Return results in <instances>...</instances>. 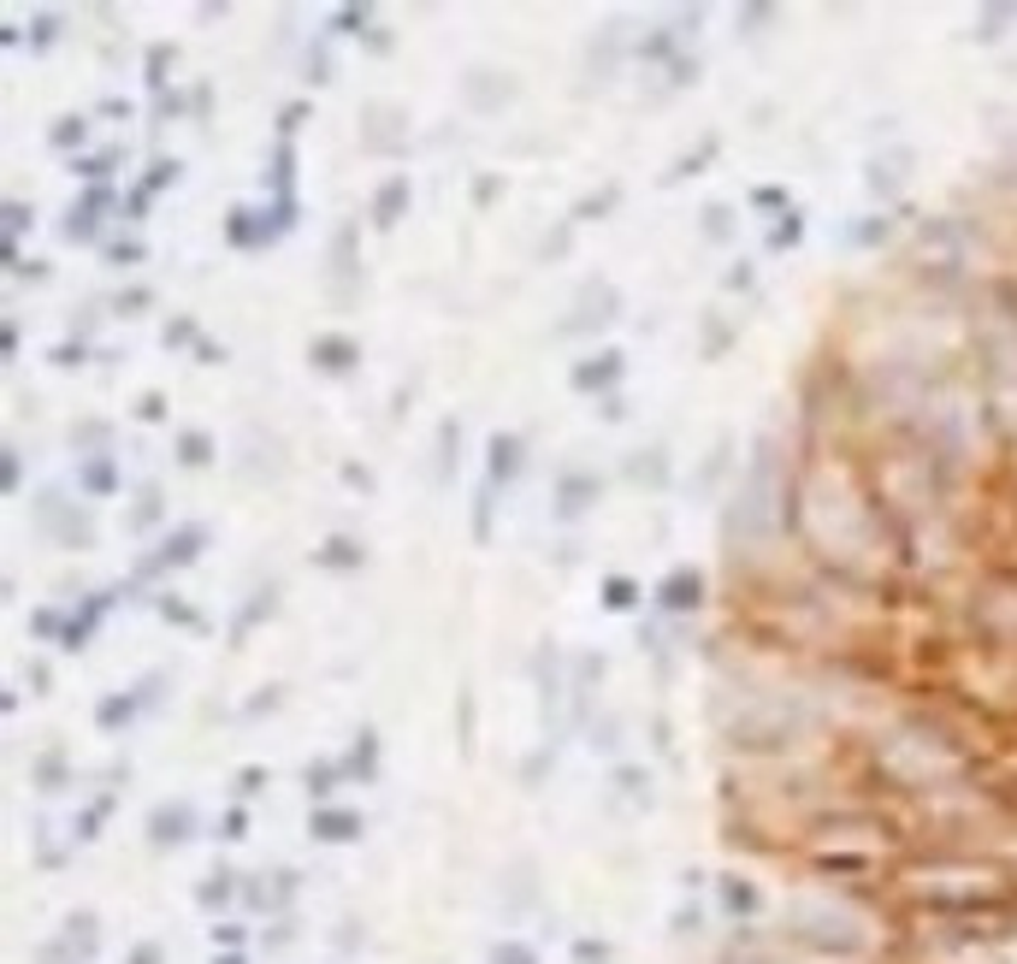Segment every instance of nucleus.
<instances>
[{
	"label": "nucleus",
	"instance_id": "1",
	"mask_svg": "<svg viewBox=\"0 0 1017 964\" xmlns=\"http://www.w3.org/2000/svg\"><path fill=\"white\" fill-rule=\"evenodd\" d=\"M95 953H101V918H95V911H72V918L48 935L37 964H90Z\"/></svg>",
	"mask_w": 1017,
	"mask_h": 964
},
{
	"label": "nucleus",
	"instance_id": "2",
	"mask_svg": "<svg viewBox=\"0 0 1017 964\" xmlns=\"http://www.w3.org/2000/svg\"><path fill=\"white\" fill-rule=\"evenodd\" d=\"M196 829H201L196 805H189V799H172V805H160V811L148 817V847H154V852H172V847H184V840H196Z\"/></svg>",
	"mask_w": 1017,
	"mask_h": 964
},
{
	"label": "nucleus",
	"instance_id": "3",
	"mask_svg": "<svg viewBox=\"0 0 1017 964\" xmlns=\"http://www.w3.org/2000/svg\"><path fill=\"white\" fill-rule=\"evenodd\" d=\"M314 840L320 847H350V840H361V829H367V817L355 811V805H314Z\"/></svg>",
	"mask_w": 1017,
	"mask_h": 964
},
{
	"label": "nucleus",
	"instance_id": "4",
	"mask_svg": "<svg viewBox=\"0 0 1017 964\" xmlns=\"http://www.w3.org/2000/svg\"><path fill=\"white\" fill-rule=\"evenodd\" d=\"M201 545H208V532L201 527H184V532H172V539L160 545V557H148L136 574H166V568H184V562H196L201 557Z\"/></svg>",
	"mask_w": 1017,
	"mask_h": 964
},
{
	"label": "nucleus",
	"instance_id": "5",
	"mask_svg": "<svg viewBox=\"0 0 1017 964\" xmlns=\"http://www.w3.org/2000/svg\"><path fill=\"white\" fill-rule=\"evenodd\" d=\"M716 900H722V918H728L734 929H746V923L757 918V911H764V900H757V888L746 882V875H722Z\"/></svg>",
	"mask_w": 1017,
	"mask_h": 964
},
{
	"label": "nucleus",
	"instance_id": "6",
	"mask_svg": "<svg viewBox=\"0 0 1017 964\" xmlns=\"http://www.w3.org/2000/svg\"><path fill=\"white\" fill-rule=\"evenodd\" d=\"M657 604H663L668 615L698 610V604H704V574H698V568H681V574H668L663 587H657Z\"/></svg>",
	"mask_w": 1017,
	"mask_h": 964
},
{
	"label": "nucleus",
	"instance_id": "7",
	"mask_svg": "<svg viewBox=\"0 0 1017 964\" xmlns=\"http://www.w3.org/2000/svg\"><path fill=\"white\" fill-rule=\"evenodd\" d=\"M196 905H201V911H214V918H226V911H237V905H243V875L214 870L208 882L196 888Z\"/></svg>",
	"mask_w": 1017,
	"mask_h": 964
},
{
	"label": "nucleus",
	"instance_id": "8",
	"mask_svg": "<svg viewBox=\"0 0 1017 964\" xmlns=\"http://www.w3.org/2000/svg\"><path fill=\"white\" fill-rule=\"evenodd\" d=\"M308 361H314L320 373H355V361H361V343L355 338H314L308 343Z\"/></svg>",
	"mask_w": 1017,
	"mask_h": 964
},
{
	"label": "nucleus",
	"instance_id": "9",
	"mask_svg": "<svg viewBox=\"0 0 1017 964\" xmlns=\"http://www.w3.org/2000/svg\"><path fill=\"white\" fill-rule=\"evenodd\" d=\"M148 704H154V681H148V686H131V693H125V698H113V704H101L95 722H101V728H131V722L143 716Z\"/></svg>",
	"mask_w": 1017,
	"mask_h": 964
},
{
	"label": "nucleus",
	"instance_id": "10",
	"mask_svg": "<svg viewBox=\"0 0 1017 964\" xmlns=\"http://www.w3.org/2000/svg\"><path fill=\"white\" fill-rule=\"evenodd\" d=\"M610 385H622V355H592L585 367H574V391H585V397H598V391H610Z\"/></svg>",
	"mask_w": 1017,
	"mask_h": 964
},
{
	"label": "nucleus",
	"instance_id": "11",
	"mask_svg": "<svg viewBox=\"0 0 1017 964\" xmlns=\"http://www.w3.org/2000/svg\"><path fill=\"white\" fill-rule=\"evenodd\" d=\"M521 462H527V444L515 438V433H497V438H491V491L509 486V479L521 474Z\"/></svg>",
	"mask_w": 1017,
	"mask_h": 964
},
{
	"label": "nucleus",
	"instance_id": "12",
	"mask_svg": "<svg viewBox=\"0 0 1017 964\" xmlns=\"http://www.w3.org/2000/svg\"><path fill=\"white\" fill-rule=\"evenodd\" d=\"M107 604H113V592H95L90 604H77V615L65 622V651H83V640H90V628H101V615H107Z\"/></svg>",
	"mask_w": 1017,
	"mask_h": 964
},
{
	"label": "nucleus",
	"instance_id": "13",
	"mask_svg": "<svg viewBox=\"0 0 1017 964\" xmlns=\"http://www.w3.org/2000/svg\"><path fill=\"white\" fill-rule=\"evenodd\" d=\"M592 497H598V479H592V474H574V479L562 474V486H557V515H562V521H568V515H585V509H592Z\"/></svg>",
	"mask_w": 1017,
	"mask_h": 964
},
{
	"label": "nucleus",
	"instance_id": "14",
	"mask_svg": "<svg viewBox=\"0 0 1017 964\" xmlns=\"http://www.w3.org/2000/svg\"><path fill=\"white\" fill-rule=\"evenodd\" d=\"M403 208H408V178H385V189L373 196V226L391 231L396 219H403Z\"/></svg>",
	"mask_w": 1017,
	"mask_h": 964
},
{
	"label": "nucleus",
	"instance_id": "15",
	"mask_svg": "<svg viewBox=\"0 0 1017 964\" xmlns=\"http://www.w3.org/2000/svg\"><path fill=\"white\" fill-rule=\"evenodd\" d=\"M101 219H107V189H95V196H83L77 208H72V226H65V237H90V231H101Z\"/></svg>",
	"mask_w": 1017,
	"mask_h": 964
},
{
	"label": "nucleus",
	"instance_id": "16",
	"mask_svg": "<svg viewBox=\"0 0 1017 964\" xmlns=\"http://www.w3.org/2000/svg\"><path fill=\"white\" fill-rule=\"evenodd\" d=\"M261 214H249V208H231V219H226V243H237V249H261L267 243V226H255Z\"/></svg>",
	"mask_w": 1017,
	"mask_h": 964
},
{
	"label": "nucleus",
	"instance_id": "17",
	"mask_svg": "<svg viewBox=\"0 0 1017 964\" xmlns=\"http://www.w3.org/2000/svg\"><path fill=\"white\" fill-rule=\"evenodd\" d=\"M107 817H113V794H107V799H95V805H83V811H77V822H72V840H77V847H90V840H101V829H107Z\"/></svg>",
	"mask_w": 1017,
	"mask_h": 964
},
{
	"label": "nucleus",
	"instance_id": "18",
	"mask_svg": "<svg viewBox=\"0 0 1017 964\" xmlns=\"http://www.w3.org/2000/svg\"><path fill=\"white\" fill-rule=\"evenodd\" d=\"M65 781H72V764H65V751L37 757V794H65Z\"/></svg>",
	"mask_w": 1017,
	"mask_h": 964
},
{
	"label": "nucleus",
	"instance_id": "19",
	"mask_svg": "<svg viewBox=\"0 0 1017 964\" xmlns=\"http://www.w3.org/2000/svg\"><path fill=\"white\" fill-rule=\"evenodd\" d=\"M314 562L320 568H361V562H367V550H361L355 539H325Z\"/></svg>",
	"mask_w": 1017,
	"mask_h": 964
},
{
	"label": "nucleus",
	"instance_id": "20",
	"mask_svg": "<svg viewBox=\"0 0 1017 964\" xmlns=\"http://www.w3.org/2000/svg\"><path fill=\"white\" fill-rule=\"evenodd\" d=\"M343 781H350V776H343V764H314V769H308V794H314V805H325Z\"/></svg>",
	"mask_w": 1017,
	"mask_h": 964
},
{
	"label": "nucleus",
	"instance_id": "21",
	"mask_svg": "<svg viewBox=\"0 0 1017 964\" xmlns=\"http://www.w3.org/2000/svg\"><path fill=\"white\" fill-rule=\"evenodd\" d=\"M214 946H219V953H249V923L243 918H219L214 923Z\"/></svg>",
	"mask_w": 1017,
	"mask_h": 964
},
{
	"label": "nucleus",
	"instance_id": "22",
	"mask_svg": "<svg viewBox=\"0 0 1017 964\" xmlns=\"http://www.w3.org/2000/svg\"><path fill=\"white\" fill-rule=\"evenodd\" d=\"M373 757H378V739H373V734H361V739H355V751L343 757V776L367 781V776H373Z\"/></svg>",
	"mask_w": 1017,
	"mask_h": 964
},
{
	"label": "nucleus",
	"instance_id": "23",
	"mask_svg": "<svg viewBox=\"0 0 1017 964\" xmlns=\"http://www.w3.org/2000/svg\"><path fill=\"white\" fill-rule=\"evenodd\" d=\"M178 462H184V468H208V462H214V438L208 433H184L178 438Z\"/></svg>",
	"mask_w": 1017,
	"mask_h": 964
},
{
	"label": "nucleus",
	"instance_id": "24",
	"mask_svg": "<svg viewBox=\"0 0 1017 964\" xmlns=\"http://www.w3.org/2000/svg\"><path fill=\"white\" fill-rule=\"evenodd\" d=\"M83 486H90L95 497H107V491H118V468L107 456H95V462H83Z\"/></svg>",
	"mask_w": 1017,
	"mask_h": 964
},
{
	"label": "nucleus",
	"instance_id": "25",
	"mask_svg": "<svg viewBox=\"0 0 1017 964\" xmlns=\"http://www.w3.org/2000/svg\"><path fill=\"white\" fill-rule=\"evenodd\" d=\"M640 604V587H633L627 574H610L603 580V610H633Z\"/></svg>",
	"mask_w": 1017,
	"mask_h": 964
},
{
	"label": "nucleus",
	"instance_id": "26",
	"mask_svg": "<svg viewBox=\"0 0 1017 964\" xmlns=\"http://www.w3.org/2000/svg\"><path fill=\"white\" fill-rule=\"evenodd\" d=\"M261 946H267V953H284V946H297V918H290V911H284V918H267Z\"/></svg>",
	"mask_w": 1017,
	"mask_h": 964
},
{
	"label": "nucleus",
	"instance_id": "27",
	"mask_svg": "<svg viewBox=\"0 0 1017 964\" xmlns=\"http://www.w3.org/2000/svg\"><path fill=\"white\" fill-rule=\"evenodd\" d=\"M272 598H279V592H272V587H267V592H255V604L243 610V622H237V628H231V633H237V640H243V633H249L255 622H267V615H272Z\"/></svg>",
	"mask_w": 1017,
	"mask_h": 964
},
{
	"label": "nucleus",
	"instance_id": "28",
	"mask_svg": "<svg viewBox=\"0 0 1017 964\" xmlns=\"http://www.w3.org/2000/svg\"><path fill=\"white\" fill-rule=\"evenodd\" d=\"M491 964H539V953H532L527 941H497L491 946Z\"/></svg>",
	"mask_w": 1017,
	"mask_h": 964
},
{
	"label": "nucleus",
	"instance_id": "29",
	"mask_svg": "<svg viewBox=\"0 0 1017 964\" xmlns=\"http://www.w3.org/2000/svg\"><path fill=\"white\" fill-rule=\"evenodd\" d=\"M888 231H893V226H888V219H870V226H852V231H847V243H858V249H870V243H888Z\"/></svg>",
	"mask_w": 1017,
	"mask_h": 964
},
{
	"label": "nucleus",
	"instance_id": "30",
	"mask_svg": "<svg viewBox=\"0 0 1017 964\" xmlns=\"http://www.w3.org/2000/svg\"><path fill=\"white\" fill-rule=\"evenodd\" d=\"M615 946L610 941H574V964H610Z\"/></svg>",
	"mask_w": 1017,
	"mask_h": 964
},
{
	"label": "nucleus",
	"instance_id": "31",
	"mask_svg": "<svg viewBox=\"0 0 1017 964\" xmlns=\"http://www.w3.org/2000/svg\"><path fill=\"white\" fill-rule=\"evenodd\" d=\"M113 166H118V148H107V154H90V160H77V178H107Z\"/></svg>",
	"mask_w": 1017,
	"mask_h": 964
},
{
	"label": "nucleus",
	"instance_id": "32",
	"mask_svg": "<svg viewBox=\"0 0 1017 964\" xmlns=\"http://www.w3.org/2000/svg\"><path fill=\"white\" fill-rule=\"evenodd\" d=\"M83 136H90V125H83V118H60V125H54V148H77Z\"/></svg>",
	"mask_w": 1017,
	"mask_h": 964
},
{
	"label": "nucleus",
	"instance_id": "33",
	"mask_svg": "<svg viewBox=\"0 0 1017 964\" xmlns=\"http://www.w3.org/2000/svg\"><path fill=\"white\" fill-rule=\"evenodd\" d=\"M243 835H249V811L237 805V811H226V817H219V840H243Z\"/></svg>",
	"mask_w": 1017,
	"mask_h": 964
},
{
	"label": "nucleus",
	"instance_id": "34",
	"mask_svg": "<svg viewBox=\"0 0 1017 964\" xmlns=\"http://www.w3.org/2000/svg\"><path fill=\"white\" fill-rule=\"evenodd\" d=\"M1017 19V7H999V12H982V42H994V37H1006L999 24H1011Z\"/></svg>",
	"mask_w": 1017,
	"mask_h": 964
},
{
	"label": "nucleus",
	"instance_id": "35",
	"mask_svg": "<svg viewBox=\"0 0 1017 964\" xmlns=\"http://www.w3.org/2000/svg\"><path fill=\"white\" fill-rule=\"evenodd\" d=\"M154 521H160V497H154V491H148V497H143V504H136V509H131V527H154Z\"/></svg>",
	"mask_w": 1017,
	"mask_h": 964
},
{
	"label": "nucleus",
	"instance_id": "36",
	"mask_svg": "<svg viewBox=\"0 0 1017 964\" xmlns=\"http://www.w3.org/2000/svg\"><path fill=\"white\" fill-rule=\"evenodd\" d=\"M456 474V426H444V456H438V479Z\"/></svg>",
	"mask_w": 1017,
	"mask_h": 964
},
{
	"label": "nucleus",
	"instance_id": "37",
	"mask_svg": "<svg viewBox=\"0 0 1017 964\" xmlns=\"http://www.w3.org/2000/svg\"><path fill=\"white\" fill-rule=\"evenodd\" d=\"M166 343H172V350H178V343H196V320H172L166 325Z\"/></svg>",
	"mask_w": 1017,
	"mask_h": 964
},
{
	"label": "nucleus",
	"instance_id": "38",
	"mask_svg": "<svg viewBox=\"0 0 1017 964\" xmlns=\"http://www.w3.org/2000/svg\"><path fill=\"white\" fill-rule=\"evenodd\" d=\"M610 201H615V189H598L592 201H580V208H574V219H592V214H603V208H610Z\"/></svg>",
	"mask_w": 1017,
	"mask_h": 964
},
{
	"label": "nucleus",
	"instance_id": "39",
	"mask_svg": "<svg viewBox=\"0 0 1017 964\" xmlns=\"http://www.w3.org/2000/svg\"><path fill=\"white\" fill-rule=\"evenodd\" d=\"M125 964H166V953H160V941H143V946H136V953H131Z\"/></svg>",
	"mask_w": 1017,
	"mask_h": 964
},
{
	"label": "nucleus",
	"instance_id": "40",
	"mask_svg": "<svg viewBox=\"0 0 1017 964\" xmlns=\"http://www.w3.org/2000/svg\"><path fill=\"white\" fill-rule=\"evenodd\" d=\"M799 226H805V219H799V214H787V226H781V231H775V237H769V249H787V243H792V237H799Z\"/></svg>",
	"mask_w": 1017,
	"mask_h": 964
},
{
	"label": "nucleus",
	"instance_id": "41",
	"mask_svg": "<svg viewBox=\"0 0 1017 964\" xmlns=\"http://www.w3.org/2000/svg\"><path fill=\"white\" fill-rule=\"evenodd\" d=\"M261 781H267V769H243V776H237V794H261Z\"/></svg>",
	"mask_w": 1017,
	"mask_h": 964
},
{
	"label": "nucleus",
	"instance_id": "42",
	"mask_svg": "<svg viewBox=\"0 0 1017 964\" xmlns=\"http://www.w3.org/2000/svg\"><path fill=\"white\" fill-rule=\"evenodd\" d=\"M302 118H308V101H290V107L279 113V125H284V131H297V125H302Z\"/></svg>",
	"mask_w": 1017,
	"mask_h": 964
},
{
	"label": "nucleus",
	"instance_id": "43",
	"mask_svg": "<svg viewBox=\"0 0 1017 964\" xmlns=\"http://www.w3.org/2000/svg\"><path fill=\"white\" fill-rule=\"evenodd\" d=\"M148 184H154V189L178 184V160H160V166H154V178H148Z\"/></svg>",
	"mask_w": 1017,
	"mask_h": 964
},
{
	"label": "nucleus",
	"instance_id": "44",
	"mask_svg": "<svg viewBox=\"0 0 1017 964\" xmlns=\"http://www.w3.org/2000/svg\"><path fill=\"white\" fill-rule=\"evenodd\" d=\"M704 231H710V237H728V231H734V226H728V208L704 214Z\"/></svg>",
	"mask_w": 1017,
	"mask_h": 964
},
{
	"label": "nucleus",
	"instance_id": "45",
	"mask_svg": "<svg viewBox=\"0 0 1017 964\" xmlns=\"http://www.w3.org/2000/svg\"><path fill=\"white\" fill-rule=\"evenodd\" d=\"M668 468H657V462H633V479H645V486H657Z\"/></svg>",
	"mask_w": 1017,
	"mask_h": 964
},
{
	"label": "nucleus",
	"instance_id": "46",
	"mask_svg": "<svg viewBox=\"0 0 1017 964\" xmlns=\"http://www.w3.org/2000/svg\"><path fill=\"white\" fill-rule=\"evenodd\" d=\"M54 37H60V19H37V48H48Z\"/></svg>",
	"mask_w": 1017,
	"mask_h": 964
},
{
	"label": "nucleus",
	"instance_id": "47",
	"mask_svg": "<svg viewBox=\"0 0 1017 964\" xmlns=\"http://www.w3.org/2000/svg\"><path fill=\"white\" fill-rule=\"evenodd\" d=\"M166 415V397H143V421H160Z\"/></svg>",
	"mask_w": 1017,
	"mask_h": 964
},
{
	"label": "nucleus",
	"instance_id": "48",
	"mask_svg": "<svg viewBox=\"0 0 1017 964\" xmlns=\"http://www.w3.org/2000/svg\"><path fill=\"white\" fill-rule=\"evenodd\" d=\"M214 964H249V953H219Z\"/></svg>",
	"mask_w": 1017,
	"mask_h": 964
}]
</instances>
